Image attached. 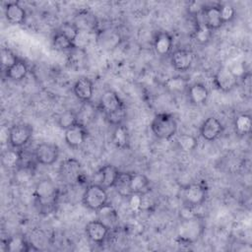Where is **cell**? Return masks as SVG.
I'll return each instance as SVG.
<instances>
[{"label":"cell","mask_w":252,"mask_h":252,"mask_svg":"<svg viewBox=\"0 0 252 252\" xmlns=\"http://www.w3.org/2000/svg\"><path fill=\"white\" fill-rule=\"evenodd\" d=\"M233 128L235 134L238 136L249 135L252 130L251 116L247 113H240L236 115L233 120Z\"/></svg>","instance_id":"cb8c5ba5"},{"label":"cell","mask_w":252,"mask_h":252,"mask_svg":"<svg viewBox=\"0 0 252 252\" xmlns=\"http://www.w3.org/2000/svg\"><path fill=\"white\" fill-rule=\"evenodd\" d=\"M129 188L131 194L145 195L150 191V180L143 173L131 172Z\"/></svg>","instance_id":"d6986e66"},{"label":"cell","mask_w":252,"mask_h":252,"mask_svg":"<svg viewBox=\"0 0 252 252\" xmlns=\"http://www.w3.org/2000/svg\"><path fill=\"white\" fill-rule=\"evenodd\" d=\"M23 160L22 153L18 149H8L4 151L1 155V162L4 168L6 169H15L18 168Z\"/></svg>","instance_id":"7402d4cb"},{"label":"cell","mask_w":252,"mask_h":252,"mask_svg":"<svg viewBox=\"0 0 252 252\" xmlns=\"http://www.w3.org/2000/svg\"><path fill=\"white\" fill-rule=\"evenodd\" d=\"M58 194V188L52 180H40L36 184L33 192L35 204L38 206L39 211H43L45 213L50 212L53 209V206L56 205Z\"/></svg>","instance_id":"6da1fadb"},{"label":"cell","mask_w":252,"mask_h":252,"mask_svg":"<svg viewBox=\"0 0 252 252\" xmlns=\"http://www.w3.org/2000/svg\"><path fill=\"white\" fill-rule=\"evenodd\" d=\"M53 47L57 50H71L76 47L75 43L60 32L56 31L52 37Z\"/></svg>","instance_id":"4dcf8cb0"},{"label":"cell","mask_w":252,"mask_h":252,"mask_svg":"<svg viewBox=\"0 0 252 252\" xmlns=\"http://www.w3.org/2000/svg\"><path fill=\"white\" fill-rule=\"evenodd\" d=\"M182 202L187 209H194L203 205L208 197V187L203 182L190 183L182 189Z\"/></svg>","instance_id":"5b68a950"},{"label":"cell","mask_w":252,"mask_h":252,"mask_svg":"<svg viewBox=\"0 0 252 252\" xmlns=\"http://www.w3.org/2000/svg\"><path fill=\"white\" fill-rule=\"evenodd\" d=\"M175 144L178 150L183 153L193 152L198 146V140L191 134H179L175 139Z\"/></svg>","instance_id":"484cf974"},{"label":"cell","mask_w":252,"mask_h":252,"mask_svg":"<svg viewBox=\"0 0 252 252\" xmlns=\"http://www.w3.org/2000/svg\"><path fill=\"white\" fill-rule=\"evenodd\" d=\"M125 118H126V107L118 111H115L113 113L105 115V119L107 120V122L113 126L123 124V121L125 120Z\"/></svg>","instance_id":"8d00e7d4"},{"label":"cell","mask_w":252,"mask_h":252,"mask_svg":"<svg viewBox=\"0 0 252 252\" xmlns=\"http://www.w3.org/2000/svg\"><path fill=\"white\" fill-rule=\"evenodd\" d=\"M193 60L194 54L188 49L178 48L170 53V63L172 67L177 71L185 72L189 70Z\"/></svg>","instance_id":"5bb4252c"},{"label":"cell","mask_w":252,"mask_h":252,"mask_svg":"<svg viewBox=\"0 0 252 252\" xmlns=\"http://www.w3.org/2000/svg\"><path fill=\"white\" fill-rule=\"evenodd\" d=\"M88 136L89 132L87 130V127L81 122L66 129L64 132V140L66 144L73 149L81 147L85 143Z\"/></svg>","instance_id":"8fae6325"},{"label":"cell","mask_w":252,"mask_h":252,"mask_svg":"<svg viewBox=\"0 0 252 252\" xmlns=\"http://www.w3.org/2000/svg\"><path fill=\"white\" fill-rule=\"evenodd\" d=\"M130 174L131 172H120L118 179L113 188L117 190V192L122 196L129 197L131 195L130 188H129V181H130Z\"/></svg>","instance_id":"1f68e13d"},{"label":"cell","mask_w":252,"mask_h":252,"mask_svg":"<svg viewBox=\"0 0 252 252\" xmlns=\"http://www.w3.org/2000/svg\"><path fill=\"white\" fill-rule=\"evenodd\" d=\"M204 229V220L201 218L193 216L183 219L178 226L177 239L185 244L195 243L202 236Z\"/></svg>","instance_id":"7a4b0ae2"},{"label":"cell","mask_w":252,"mask_h":252,"mask_svg":"<svg viewBox=\"0 0 252 252\" xmlns=\"http://www.w3.org/2000/svg\"><path fill=\"white\" fill-rule=\"evenodd\" d=\"M2 245H5V250L10 252H28L32 250L31 244L22 235L11 236Z\"/></svg>","instance_id":"d4e9b609"},{"label":"cell","mask_w":252,"mask_h":252,"mask_svg":"<svg viewBox=\"0 0 252 252\" xmlns=\"http://www.w3.org/2000/svg\"><path fill=\"white\" fill-rule=\"evenodd\" d=\"M177 126V121L172 114L159 112L155 115L150 127L157 138L160 140H170L176 135Z\"/></svg>","instance_id":"3957f363"},{"label":"cell","mask_w":252,"mask_h":252,"mask_svg":"<svg viewBox=\"0 0 252 252\" xmlns=\"http://www.w3.org/2000/svg\"><path fill=\"white\" fill-rule=\"evenodd\" d=\"M19 57L9 48H2L1 49V63L4 71H6L9 67H11Z\"/></svg>","instance_id":"e575fe53"},{"label":"cell","mask_w":252,"mask_h":252,"mask_svg":"<svg viewBox=\"0 0 252 252\" xmlns=\"http://www.w3.org/2000/svg\"><path fill=\"white\" fill-rule=\"evenodd\" d=\"M82 202L89 210L94 212L99 211L108 203L106 188L99 183L88 185L83 193Z\"/></svg>","instance_id":"277c9868"},{"label":"cell","mask_w":252,"mask_h":252,"mask_svg":"<svg viewBox=\"0 0 252 252\" xmlns=\"http://www.w3.org/2000/svg\"><path fill=\"white\" fill-rule=\"evenodd\" d=\"M213 81L215 87L223 93L232 91L238 84V78L226 66H221L218 69Z\"/></svg>","instance_id":"9c48e42d"},{"label":"cell","mask_w":252,"mask_h":252,"mask_svg":"<svg viewBox=\"0 0 252 252\" xmlns=\"http://www.w3.org/2000/svg\"><path fill=\"white\" fill-rule=\"evenodd\" d=\"M28 73H29V65L25 60L21 58H19L11 67H9L5 71L6 77L15 82L24 80L27 77Z\"/></svg>","instance_id":"603a6c76"},{"label":"cell","mask_w":252,"mask_h":252,"mask_svg":"<svg viewBox=\"0 0 252 252\" xmlns=\"http://www.w3.org/2000/svg\"><path fill=\"white\" fill-rule=\"evenodd\" d=\"M75 96L83 102H91L94 94V84L88 77H80L73 86Z\"/></svg>","instance_id":"2e32d148"},{"label":"cell","mask_w":252,"mask_h":252,"mask_svg":"<svg viewBox=\"0 0 252 252\" xmlns=\"http://www.w3.org/2000/svg\"><path fill=\"white\" fill-rule=\"evenodd\" d=\"M189 101L195 105H202L209 98V90L203 83H193L189 85L186 91Z\"/></svg>","instance_id":"ac0fdd59"},{"label":"cell","mask_w":252,"mask_h":252,"mask_svg":"<svg viewBox=\"0 0 252 252\" xmlns=\"http://www.w3.org/2000/svg\"><path fill=\"white\" fill-rule=\"evenodd\" d=\"M79 117H78V113L75 112L72 109H67L62 111L61 113L58 114L57 118H56V123L57 125L63 129L64 131L70 127H72L73 125L79 123Z\"/></svg>","instance_id":"83f0119b"},{"label":"cell","mask_w":252,"mask_h":252,"mask_svg":"<svg viewBox=\"0 0 252 252\" xmlns=\"http://www.w3.org/2000/svg\"><path fill=\"white\" fill-rule=\"evenodd\" d=\"M222 132L223 125L215 116H209L208 118H206L200 127L201 137L208 142L217 140L222 134Z\"/></svg>","instance_id":"7c38bea8"},{"label":"cell","mask_w":252,"mask_h":252,"mask_svg":"<svg viewBox=\"0 0 252 252\" xmlns=\"http://www.w3.org/2000/svg\"><path fill=\"white\" fill-rule=\"evenodd\" d=\"M164 87L171 93H184L189 87V82L181 76H173L164 82Z\"/></svg>","instance_id":"f1b7e54d"},{"label":"cell","mask_w":252,"mask_h":252,"mask_svg":"<svg viewBox=\"0 0 252 252\" xmlns=\"http://www.w3.org/2000/svg\"><path fill=\"white\" fill-rule=\"evenodd\" d=\"M192 36L198 43L206 44L211 40L213 36V31L206 27L203 23L196 21L195 30L192 33Z\"/></svg>","instance_id":"f546056e"},{"label":"cell","mask_w":252,"mask_h":252,"mask_svg":"<svg viewBox=\"0 0 252 252\" xmlns=\"http://www.w3.org/2000/svg\"><path fill=\"white\" fill-rule=\"evenodd\" d=\"M201 14L203 17L202 23L212 31L218 30L223 25L220 16V5L205 6L203 7Z\"/></svg>","instance_id":"9a60e30c"},{"label":"cell","mask_w":252,"mask_h":252,"mask_svg":"<svg viewBox=\"0 0 252 252\" xmlns=\"http://www.w3.org/2000/svg\"><path fill=\"white\" fill-rule=\"evenodd\" d=\"M59 176L67 184L78 183L82 176L80 162L75 158L64 159L59 166Z\"/></svg>","instance_id":"ba28073f"},{"label":"cell","mask_w":252,"mask_h":252,"mask_svg":"<svg viewBox=\"0 0 252 252\" xmlns=\"http://www.w3.org/2000/svg\"><path fill=\"white\" fill-rule=\"evenodd\" d=\"M120 174V171L118 168L112 164H105L99 169V175H100V183L104 188H113L118 176Z\"/></svg>","instance_id":"44dd1931"},{"label":"cell","mask_w":252,"mask_h":252,"mask_svg":"<svg viewBox=\"0 0 252 252\" xmlns=\"http://www.w3.org/2000/svg\"><path fill=\"white\" fill-rule=\"evenodd\" d=\"M57 31L63 33L69 39H71L74 43L76 42V39L80 34V30L74 22H64L63 24L60 25Z\"/></svg>","instance_id":"d6a6232c"},{"label":"cell","mask_w":252,"mask_h":252,"mask_svg":"<svg viewBox=\"0 0 252 252\" xmlns=\"http://www.w3.org/2000/svg\"><path fill=\"white\" fill-rule=\"evenodd\" d=\"M59 148L57 145L52 143H40L38 144L33 152L35 160L42 165H51L55 163L59 158Z\"/></svg>","instance_id":"52a82bcc"},{"label":"cell","mask_w":252,"mask_h":252,"mask_svg":"<svg viewBox=\"0 0 252 252\" xmlns=\"http://www.w3.org/2000/svg\"><path fill=\"white\" fill-rule=\"evenodd\" d=\"M109 229L110 228L98 219L89 221L85 227L87 237L92 242L96 244H101L104 242L108 235Z\"/></svg>","instance_id":"4fadbf2b"},{"label":"cell","mask_w":252,"mask_h":252,"mask_svg":"<svg viewBox=\"0 0 252 252\" xmlns=\"http://www.w3.org/2000/svg\"><path fill=\"white\" fill-rule=\"evenodd\" d=\"M33 128L29 123H17L10 127L8 131V142L11 148L21 149L32 139Z\"/></svg>","instance_id":"8992f818"},{"label":"cell","mask_w":252,"mask_h":252,"mask_svg":"<svg viewBox=\"0 0 252 252\" xmlns=\"http://www.w3.org/2000/svg\"><path fill=\"white\" fill-rule=\"evenodd\" d=\"M5 17L12 25H22L26 21V10L18 2H9L5 6Z\"/></svg>","instance_id":"ffe728a7"},{"label":"cell","mask_w":252,"mask_h":252,"mask_svg":"<svg viewBox=\"0 0 252 252\" xmlns=\"http://www.w3.org/2000/svg\"><path fill=\"white\" fill-rule=\"evenodd\" d=\"M98 108L104 113V115H106L125 108V104L114 91L106 90L102 93L99 98Z\"/></svg>","instance_id":"30bf717a"},{"label":"cell","mask_w":252,"mask_h":252,"mask_svg":"<svg viewBox=\"0 0 252 252\" xmlns=\"http://www.w3.org/2000/svg\"><path fill=\"white\" fill-rule=\"evenodd\" d=\"M97 213L99 215L98 220H101L102 222H104L107 226H108V222H110V227H111L116 222V220H117L116 212L108 204L105 205L99 211H97Z\"/></svg>","instance_id":"836d02e7"},{"label":"cell","mask_w":252,"mask_h":252,"mask_svg":"<svg viewBox=\"0 0 252 252\" xmlns=\"http://www.w3.org/2000/svg\"><path fill=\"white\" fill-rule=\"evenodd\" d=\"M114 127L112 134L113 144L118 149H127L129 147V134L126 126L124 124H120Z\"/></svg>","instance_id":"4316f807"},{"label":"cell","mask_w":252,"mask_h":252,"mask_svg":"<svg viewBox=\"0 0 252 252\" xmlns=\"http://www.w3.org/2000/svg\"><path fill=\"white\" fill-rule=\"evenodd\" d=\"M220 16L223 24L231 22L235 17V9L234 7L229 3H224L220 5Z\"/></svg>","instance_id":"d590c367"},{"label":"cell","mask_w":252,"mask_h":252,"mask_svg":"<svg viewBox=\"0 0 252 252\" xmlns=\"http://www.w3.org/2000/svg\"><path fill=\"white\" fill-rule=\"evenodd\" d=\"M173 46V38L167 32L161 31L156 33L153 40L155 52L159 56H166L171 53Z\"/></svg>","instance_id":"e0dca14e"}]
</instances>
